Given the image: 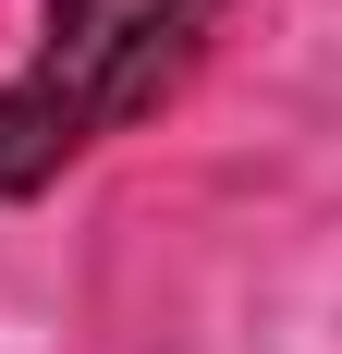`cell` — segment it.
Returning a JSON list of instances; mask_svg holds the SVG:
<instances>
[{
  "mask_svg": "<svg viewBox=\"0 0 342 354\" xmlns=\"http://www.w3.org/2000/svg\"><path fill=\"white\" fill-rule=\"evenodd\" d=\"M208 25H220V0H49L25 73L0 86V196L62 183L98 135L147 122L208 49Z\"/></svg>",
  "mask_w": 342,
  "mask_h": 354,
  "instance_id": "obj_1",
  "label": "cell"
}]
</instances>
